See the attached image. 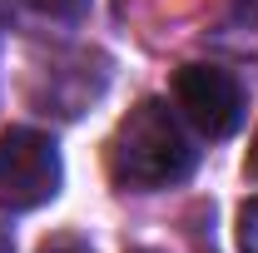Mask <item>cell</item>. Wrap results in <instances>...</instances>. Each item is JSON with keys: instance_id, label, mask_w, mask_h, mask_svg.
Listing matches in <instances>:
<instances>
[{"instance_id": "6da1fadb", "label": "cell", "mask_w": 258, "mask_h": 253, "mask_svg": "<svg viewBox=\"0 0 258 253\" xmlns=\"http://www.w3.org/2000/svg\"><path fill=\"white\" fill-rule=\"evenodd\" d=\"M194 164H199V149L184 129V114L159 95L139 99L104 144V169H109L114 189L124 194L174 189L194 174Z\"/></svg>"}, {"instance_id": "7a4b0ae2", "label": "cell", "mask_w": 258, "mask_h": 253, "mask_svg": "<svg viewBox=\"0 0 258 253\" xmlns=\"http://www.w3.org/2000/svg\"><path fill=\"white\" fill-rule=\"evenodd\" d=\"M64 164L60 149L45 129H5L0 134V209L5 214H30L60 194Z\"/></svg>"}, {"instance_id": "3957f363", "label": "cell", "mask_w": 258, "mask_h": 253, "mask_svg": "<svg viewBox=\"0 0 258 253\" xmlns=\"http://www.w3.org/2000/svg\"><path fill=\"white\" fill-rule=\"evenodd\" d=\"M169 90H174V109L184 114V124L199 129L204 139H228L243 124L248 99H243L238 75L224 65H179Z\"/></svg>"}, {"instance_id": "277c9868", "label": "cell", "mask_w": 258, "mask_h": 253, "mask_svg": "<svg viewBox=\"0 0 258 253\" xmlns=\"http://www.w3.org/2000/svg\"><path fill=\"white\" fill-rule=\"evenodd\" d=\"M25 5L40 10V15H50V20H80L90 10V0H25Z\"/></svg>"}, {"instance_id": "5b68a950", "label": "cell", "mask_w": 258, "mask_h": 253, "mask_svg": "<svg viewBox=\"0 0 258 253\" xmlns=\"http://www.w3.org/2000/svg\"><path fill=\"white\" fill-rule=\"evenodd\" d=\"M238 253H258V199L238 209Z\"/></svg>"}, {"instance_id": "8992f818", "label": "cell", "mask_w": 258, "mask_h": 253, "mask_svg": "<svg viewBox=\"0 0 258 253\" xmlns=\"http://www.w3.org/2000/svg\"><path fill=\"white\" fill-rule=\"evenodd\" d=\"M40 253H95L90 243H80V238H50Z\"/></svg>"}, {"instance_id": "52a82bcc", "label": "cell", "mask_w": 258, "mask_h": 253, "mask_svg": "<svg viewBox=\"0 0 258 253\" xmlns=\"http://www.w3.org/2000/svg\"><path fill=\"white\" fill-rule=\"evenodd\" d=\"M233 15L243 25H258V0H233Z\"/></svg>"}, {"instance_id": "ba28073f", "label": "cell", "mask_w": 258, "mask_h": 253, "mask_svg": "<svg viewBox=\"0 0 258 253\" xmlns=\"http://www.w3.org/2000/svg\"><path fill=\"white\" fill-rule=\"evenodd\" d=\"M243 169H248V179H258V134H253V144H248V164Z\"/></svg>"}]
</instances>
